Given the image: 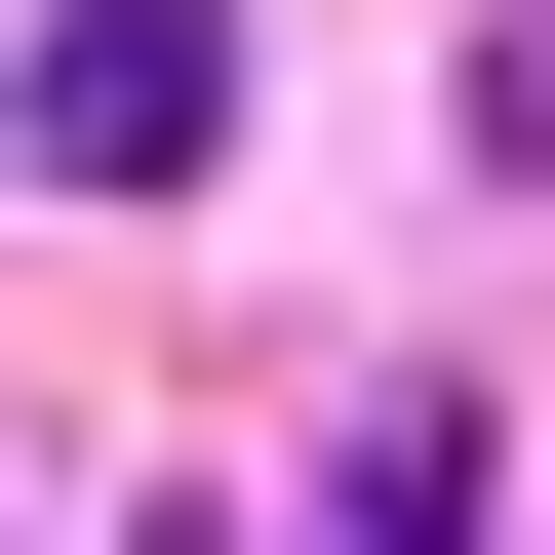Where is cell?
Segmentation results:
<instances>
[{"label":"cell","mask_w":555,"mask_h":555,"mask_svg":"<svg viewBox=\"0 0 555 555\" xmlns=\"http://www.w3.org/2000/svg\"><path fill=\"white\" fill-rule=\"evenodd\" d=\"M476 159H516V198H555V0H476Z\"/></svg>","instance_id":"cell-3"},{"label":"cell","mask_w":555,"mask_h":555,"mask_svg":"<svg viewBox=\"0 0 555 555\" xmlns=\"http://www.w3.org/2000/svg\"><path fill=\"white\" fill-rule=\"evenodd\" d=\"M318 555H476V397H358V476H318Z\"/></svg>","instance_id":"cell-2"},{"label":"cell","mask_w":555,"mask_h":555,"mask_svg":"<svg viewBox=\"0 0 555 555\" xmlns=\"http://www.w3.org/2000/svg\"><path fill=\"white\" fill-rule=\"evenodd\" d=\"M0 159H80V198L238 159V0H40V80H0Z\"/></svg>","instance_id":"cell-1"}]
</instances>
